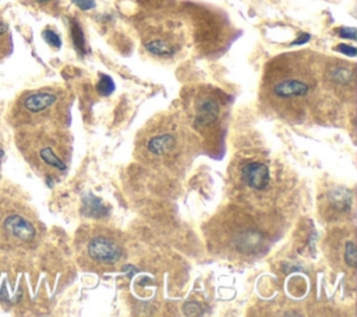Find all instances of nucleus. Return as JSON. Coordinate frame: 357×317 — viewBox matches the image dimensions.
Segmentation results:
<instances>
[{
  "label": "nucleus",
  "mask_w": 357,
  "mask_h": 317,
  "mask_svg": "<svg viewBox=\"0 0 357 317\" xmlns=\"http://www.w3.org/2000/svg\"><path fill=\"white\" fill-rule=\"evenodd\" d=\"M273 223L254 209L234 208L211 219L208 244L216 254L233 261H250L262 256L273 242Z\"/></svg>",
  "instance_id": "nucleus-1"
},
{
  "label": "nucleus",
  "mask_w": 357,
  "mask_h": 317,
  "mask_svg": "<svg viewBox=\"0 0 357 317\" xmlns=\"http://www.w3.org/2000/svg\"><path fill=\"white\" fill-rule=\"evenodd\" d=\"M287 56L278 59L265 77V99L282 117L298 120L312 98L317 78L301 53Z\"/></svg>",
  "instance_id": "nucleus-2"
},
{
  "label": "nucleus",
  "mask_w": 357,
  "mask_h": 317,
  "mask_svg": "<svg viewBox=\"0 0 357 317\" xmlns=\"http://www.w3.org/2000/svg\"><path fill=\"white\" fill-rule=\"evenodd\" d=\"M192 134L185 123L174 116L158 117L149 121L138 134L135 152L146 165L173 169L191 152Z\"/></svg>",
  "instance_id": "nucleus-3"
},
{
  "label": "nucleus",
  "mask_w": 357,
  "mask_h": 317,
  "mask_svg": "<svg viewBox=\"0 0 357 317\" xmlns=\"http://www.w3.org/2000/svg\"><path fill=\"white\" fill-rule=\"evenodd\" d=\"M233 168V189L250 209L268 211L284 190L286 179L279 165H273L266 154H243L234 161Z\"/></svg>",
  "instance_id": "nucleus-4"
},
{
  "label": "nucleus",
  "mask_w": 357,
  "mask_h": 317,
  "mask_svg": "<svg viewBox=\"0 0 357 317\" xmlns=\"http://www.w3.org/2000/svg\"><path fill=\"white\" fill-rule=\"evenodd\" d=\"M63 123H39L17 127L15 141L26 161L46 177L68 169L71 144Z\"/></svg>",
  "instance_id": "nucleus-5"
},
{
  "label": "nucleus",
  "mask_w": 357,
  "mask_h": 317,
  "mask_svg": "<svg viewBox=\"0 0 357 317\" xmlns=\"http://www.w3.org/2000/svg\"><path fill=\"white\" fill-rule=\"evenodd\" d=\"M67 113L66 98L59 89L40 88L21 94L11 108V123L15 127L39 123H63Z\"/></svg>",
  "instance_id": "nucleus-6"
},
{
  "label": "nucleus",
  "mask_w": 357,
  "mask_h": 317,
  "mask_svg": "<svg viewBox=\"0 0 357 317\" xmlns=\"http://www.w3.org/2000/svg\"><path fill=\"white\" fill-rule=\"evenodd\" d=\"M39 236L33 214L18 201L0 197V250H29Z\"/></svg>",
  "instance_id": "nucleus-7"
},
{
  "label": "nucleus",
  "mask_w": 357,
  "mask_h": 317,
  "mask_svg": "<svg viewBox=\"0 0 357 317\" xmlns=\"http://www.w3.org/2000/svg\"><path fill=\"white\" fill-rule=\"evenodd\" d=\"M222 116V103L212 92H201L192 103L191 120L197 131H212Z\"/></svg>",
  "instance_id": "nucleus-8"
},
{
  "label": "nucleus",
  "mask_w": 357,
  "mask_h": 317,
  "mask_svg": "<svg viewBox=\"0 0 357 317\" xmlns=\"http://www.w3.org/2000/svg\"><path fill=\"white\" fill-rule=\"evenodd\" d=\"M85 254L98 264H114L123 256V246L112 233L99 232L88 239Z\"/></svg>",
  "instance_id": "nucleus-9"
},
{
  "label": "nucleus",
  "mask_w": 357,
  "mask_h": 317,
  "mask_svg": "<svg viewBox=\"0 0 357 317\" xmlns=\"http://www.w3.org/2000/svg\"><path fill=\"white\" fill-rule=\"evenodd\" d=\"M145 49L159 57H169L178 52L180 45L177 38L170 32L149 31L144 38Z\"/></svg>",
  "instance_id": "nucleus-10"
},
{
  "label": "nucleus",
  "mask_w": 357,
  "mask_h": 317,
  "mask_svg": "<svg viewBox=\"0 0 357 317\" xmlns=\"http://www.w3.org/2000/svg\"><path fill=\"white\" fill-rule=\"evenodd\" d=\"M337 64H329L324 71V78L332 87H347L354 81V67L350 63L336 61Z\"/></svg>",
  "instance_id": "nucleus-11"
},
{
  "label": "nucleus",
  "mask_w": 357,
  "mask_h": 317,
  "mask_svg": "<svg viewBox=\"0 0 357 317\" xmlns=\"http://www.w3.org/2000/svg\"><path fill=\"white\" fill-rule=\"evenodd\" d=\"M340 240V246L336 249V258H340L342 265H344L349 270H354L356 264H357V250H356V240H354V235L351 233H346L344 237L339 239Z\"/></svg>",
  "instance_id": "nucleus-12"
},
{
  "label": "nucleus",
  "mask_w": 357,
  "mask_h": 317,
  "mask_svg": "<svg viewBox=\"0 0 357 317\" xmlns=\"http://www.w3.org/2000/svg\"><path fill=\"white\" fill-rule=\"evenodd\" d=\"M349 193L344 190H336L331 194H328V209L331 214H335V216L344 214L350 211L351 205V196H347Z\"/></svg>",
  "instance_id": "nucleus-13"
},
{
  "label": "nucleus",
  "mask_w": 357,
  "mask_h": 317,
  "mask_svg": "<svg viewBox=\"0 0 357 317\" xmlns=\"http://www.w3.org/2000/svg\"><path fill=\"white\" fill-rule=\"evenodd\" d=\"M13 52V39H11V32L10 28L0 14V61L4 60L6 57L10 56Z\"/></svg>",
  "instance_id": "nucleus-14"
},
{
  "label": "nucleus",
  "mask_w": 357,
  "mask_h": 317,
  "mask_svg": "<svg viewBox=\"0 0 357 317\" xmlns=\"http://www.w3.org/2000/svg\"><path fill=\"white\" fill-rule=\"evenodd\" d=\"M71 38L74 42V46L77 49V52H79L81 54L86 53V45H85V38H84V32L79 27L78 22L73 21L71 22Z\"/></svg>",
  "instance_id": "nucleus-15"
},
{
  "label": "nucleus",
  "mask_w": 357,
  "mask_h": 317,
  "mask_svg": "<svg viewBox=\"0 0 357 317\" xmlns=\"http://www.w3.org/2000/svg\"><path fill=\"white\" fill-rule=\"evenodd\" d=\"M113 91H114V81L109 75L100 74L99 82H98V92L102 96H109Z\"/></svg>",
  "instance_id": "nucleus-16"
},
{
  "label": "nucleus",
  "mask_w": 357,
  "mask_h": 317,
  "mask_svg": "<svg viewBox=\"0 0 357 317\" xmlns=\"http://www.w3.org/2000/svg\"><path fill=\"white\" fill-rule=\"evenodd\" d=\"M42 36H43V39H45L50 46H53V47H56V49H59V47L61 46V39H60V36H59L54 31L46 29V31H43Z\"/></svg>",
  "instance_id": "nucleus-17"
},
{
  "label": "nucleus",
  "mask_w": 357,
  "mask_h": 317,
  "mask_svg": "<svg viewBox=\"0 0 357 317\" xmlns=\"http://www.w3.org/2000/svg\"><path fill=\"white\" fill-rule=\"evenodd\" d=\"M336 35L337 36H340V38H346V39H351V40H356V34H357V31H356V28H353V27H340V28H337L336 31Z\"/></svg>",
  "instance_id": "nucleus-18"
},
{
  "label": "nucleus",
  "mask_w": 357,
  "mask_h": 317,
  "mask_svg": "<svg viewBox=\"0 0 357 317\" xmlns=\"http://www.w3.org/2000/svg\"><path fill=\"white\" fill-rule=\"evenodd\" d=\"M73 3L82 11H86V10H92L96 7V3L95 0H73Z\"/></svg>",
  "instance_id": "nucleus-19"
},
{
  "label": "nucleus",
  "mask_w": 357,
  "mask_h": 317,
  "mask_svg": "<svg viewBox=\"0 0 357 317\" xmlns=\"http://www.w3.org/2000/svg\"><path fill=\"white\" fill-rule=\"evenodd\" d=\"M336 50L346 54V56H350V57H354L356 56V47L354 46H350V45H344V43H340L339 46H336Z\"/></svg>",
  "instance_id": "nucleus-20"
},
{
  "label": "nucleus",
  "mask_w": 357,
  "mask_h": 317,
  "mask_svg": "<svg viewBox=\"0 0 357 317\" xmlns=\"http://www.w3.org/2000/svg\"><path fill=\"white\" fill-rule=\"evenodd\" d=\"M307 40H310V35L308 34H303V36H298L291 45H301V43H305Z\"/></svg>",
  "instance_id": "nucleus-21"
}]
</instances>
